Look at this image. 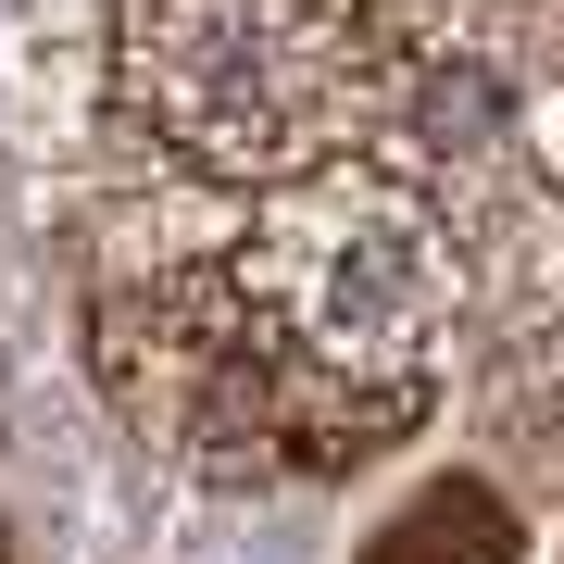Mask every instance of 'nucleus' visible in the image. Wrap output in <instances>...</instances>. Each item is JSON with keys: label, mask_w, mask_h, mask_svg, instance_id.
<instances>
[{"label": "nucleus", "mask_w": 564, "mask_h": 564, "mask_svg": "<svg viewBox=\"0 0 564 564\" xmlns=\"http://www.w3.org/2000/svg\"><path fill=\"white\" fill-rule=\"evenodd\" d=\"M0 564H13V527H0Z\"/></svg>", "instance_id": "nucleus-3"}, {"label": "nucleus", "mask_w": 564, "mask_h": 564, "mask_svg": "<svg viewBox=\"0 0 564 564\" xmlns=\"http://www.w3.org/2000/svg\"><path fill=\"white\" fill-rule=\"evenodd\" d=\"M452 63L426 0H113L101 139L188 188L263 202L377 151Z\"/></svg>", "instance_id": "nucleus-1"}, {"label": "nucleus", "mask_w": 564, "mask_h": 564, "mask_svg": "<svg viewBox=\"0 0 564 564\" xmlns=\"http://www.w3.org/2000/svg\"><path fill=\"white\" fill-rule=\"evenodd\" d=\"M351 564H527V514L502 477H477V464H452V477L402 489L377 527H364Z\"/></svg>", "instance_id": "nucleus-2"}]
</instances>
